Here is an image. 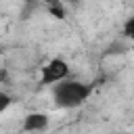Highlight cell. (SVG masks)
<instances>
[{"mask_svg":"<svg viewBox=\"0 0 134 134\" xmlns=\"http://www.w3.org/2000/svg\"><path fill=\"white\" fill-rule=\"evenodd\" d=\"M92 94V84H84L80 80H63L52 86V100L61 109H75L88 100Z\"/></svg>","mask_w":134,"mask_h":134,"instance_id":"6da1fadb","label":"cell"},{"mask_svg":"<svg viewBox=\"0 0 134 134\" xmlns=\"http://www.w3.org/2000/svg\"><path fill=\"white\" fill-rule=\"evenodd\" d=\"M69 63L63 59H50L42 69H40V86H54L63 80L69 77Z\"/></svg>","mask_w":134,"mask_h":134,"instance_id":"7a4b0ae2","label":"cell"},{"mask_svg":"<svg viewBox=\"0 0 134 134\" xmlns=\"http://www.w3.org/2000/svg\"><path fill=\"white\" fill-rule=\"evenodd\" d=\"M23 132H42L48 128V115L42 113V111H34V113H27L23 117Z\"/></svg>","mask_w":134,"mask_h":134,"instance_id":"3957f363","label":"cell"},{"mask_svg":"<svg viewBox=\"0 0 134 134\" xmlns=\"http://www.w3.org/2000/svg\"><path fill=\"white\" fill-rule=\"evenodd\" d=\"M42 2H44L46 10L50 13V17H54V19L65 17V2L63 0H42Z\"/></svg>","mask_w":134,"mask_h":134,"instance_id":"277c9868","label":"cell"},{"mask_svg":"<svg viewBox=\"0 0 134 134\" xmlns=\"http://www.w3.org/2000/svg\"><path fill=\"white\" fill-rule=\"evenodd\" d=\"M121 34L128 38V40H134V15H130L126 21H124V27H121Z\"/></svg>","mask_w":134,"mask_h":134,"instance_id":"5b68a950","label":"cell"},{"mask_svg":"<svg viewBox=\"0 0 134 134\" xmlns=\"http://www.w3.org/2000/svg\"><path fill=\"white\" fill-rule=\"evenodd\" d=\"M13 105V96L8 94V92H4V90H0V115L8 109Z\"/></svg>","mask_w":134,"mask_h":134,"instance_id":"8992f818","label":"cell"},{"mask_svg":"<svg viewBox=\"0 0 134 134\" xmlns=\"http://www.w3.org/2000/svg\"><path fill=\"white\" fill-rule=\"evenodd\" d=\"M8 80V73H6V69H0V84H4Z\"/></svg>","mask_w":134,"mask_h":134,"instance_id":"52a82bcc","label":"cell"},{"mask_svg":"<svg viewBox=\"0 0 134 134\" xmlns=\"http://www.w3.org/2000/svg\"><path fill=\"white\" fill-rule=\"evenodd\" d=\"M130 42H132V52H134V40H130Z\"/></svg>","mask_w":134,"mask_h":134,"instance_id":"ba28073f","label":"cell"},{"mask_svg":"<svg viewBox=\"0 0 134 134\" xmlns=\"http://www.w3.org/2000/svg\"><path fill=\"white\" fill-rule=\"evenodd\" d=\"M63 2H69V0H63Z\"/></svg>","mask_w":134,"mask_h":134,"instance_id":"9c48e42d","label":"cell"}]
</instances>
